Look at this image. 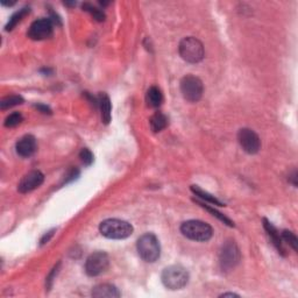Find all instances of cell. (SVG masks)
I'll return each instance as SVG.
<instances>
[{"mask_svg":"<svg viewBox=\"0 0 298 298\" xmlns=\"http://www.w3.org/2000/svg\"><path fill=\"white\" fill-rule=\"evenodd\" d=\"M281 238H282V240H284L287 242L288 245L290 246L291 248L294 249L295 252H297V247H298V239H297V236H296V234H295L294 232H291V231H288V229H284L283 232L281 233Z\"/></svg>","mask_w":298,"mask_h":298,"instance_id":"7402d4cb","label":"cell"},{"mask_svg":"<svg viewBox=\"0 0 298 298\" xmlns=\"http://www.w3.org/2000/svg\"><path fill=\"white\" fill-rule=\"evenodd\" d=\"M98 106L100 108V113H102V120L104 124L108 125L111 121L112 114V106L110 97L106 93H100L98 97Z\"/></svg>","mask_w":298,"mask_h":298,"instance_id":"9a60e30c","label":"cell"},{"mask_svg":"<svg viewBox=\"0 0 298 298\" xmlns=\"http://www.w3.org/2000/svg\"><path fill=\"white\" fill-rule=\"evenodd\" d=\"M191 191H192L195 195L203 200V202L205 203H210L212 204V205H218V206H225V204H223L218 198H216L215 196H212L211 193L206 192V191H204L200 189L199 186H191Z\"/></svg>","mask_w":298,"mask_h":298,"instance_id":"ac0fdd59","label":"cell"},{"mask_svg":"<svg viewBox=\"0 0 298 298\" xmlns=\"http://www.w3.org/2000/svg\"><path fill=\"white\" fill-rule=\"evenodd\" d=\"M290 178H291V180H293L294 186H297V171L296 170H294V173L290 176Z\"/></svg>","mask_w":298,"mask_h":298,"instance_id":"f546056e","label":"cell"},{"mask_svg":"<svg viewBox=\"0 0 298 298\" xmlns=\"http://www.w3.org/2000/svg\"><path fill=\"white\" fill-rule=\"evenodd\" d=\"M22 103H24V98H22L21 96H18V95L7 96L5 97V98H2L1 102H0V109L7 110L13 108V106L20 105Z\"/></svg>","mask_w":298,"mask_h":298,"instance_id":"ffe728a7","label":"cell"},{"mask_svg":"<svg viewBox=\"0 0 298 298\" xmlns=\"http://www.w3.org/2000/svg\"><path fill=\"white\" fill-rule=\"evenodd\" d=\"M263 227L265 229V232H267L268 236L270 238L271 242H273V245L275 246V247H276L278 253H281L282 255H284V252H286V251H284L281 234L278 233L276 227H275V226L270 222H268L267 219H263Z\"/></svg>","mask_w":298,"mask_h":298,"instance_id":"5bb4252c","label":"cell"},{"mask_svg":"<svg viewBox=\"0 0 298 298\" xmlns=\"http://www.w3.org/2000/svg\"><path fill=\"white\" fill-rule=\"evenodd\" d=\"M29 12H31V9H29V7H24V8H21V9H19V11L17 12V13H14V14L12 15L11 17V19H9V21H8V24L6 25V31L7 32H9V31H12L13 28L15 27V26H17L19 22H20L22 19H24L26 15L27 14H29Z\"/></svg>","mask_w":298,"mask_h":298,"instance_id":"d6986e66","label":"cell"},{"mask_svg":"<svg viewBox=\"0 0 298 298\" xmlns=\"http://www.w3.org/2000/svg\"><path fill=\"white\" fill-rule=\"evenodd\" d=\"M44 181V176L41 171L38 170H32L28 174H26L22 180L20 181L18 186L19 192L21 193H27L31 192L41 186Z\"/></svg>","mask_w":298,"mask_h":298,"instance_id":"8fae6325","label":"cell"},{"mask_svg":"<svg viewBox=\"0 0 298 298\" xmlns=\"http://www.w3.org/2000/svg\"><path fill=\"white\" fill-rule=\"evenodd\" d=\"M163 286L170 290H180L189 282V273L182 265H170L161 275Z\"/></svg>","mask_w":298,"mask_h":298,"instance_id":"3957f363","label":"cell"},{"mask_svg":"<svg viewBox=\"0 0 298 298\" xmlns=\"http://www.w3.org/2000/svg\"><path fill=\"white\" fill-rule=\"evenodd\" d=\"M197 203H198L199 205L202 206V207H204V209L207 210V211H209L210 213H212V216L217 217V218H218V219L220 220V222H223L224 224H226V225L231 226V227H233V226H234V223H233L231 219L227 218V217H226V216H224L223 213H220L219 211H217V210H216V209H213V207L209 206L206 203H204V202H198V200H197Z\"/></svg>","mask_w":298,"mask_h":298,"instance_id":"44dd1931","label":"cell"},{"mask_svg":"<svg viewBox=\"0 0 298 298\" xmlns=\"http://www.w3.org/2000/svg\"><path fill=\"white\" fill-rule=\"evenodd\" d=\"M83 9L84 11L89 12L97 21L105 20V14H104V12L102 11V9L95 7V6H92L91 4H87V2H85V4L83 5Z\"/></svg>","mask_w":298,"mask_h":298,"instance_id":"cb8c5ba5","label":"cell"},{"mask_svg":"<svg viewBox=\"0 0 298 298\" xmlns=\"http://www.w3.org/2000/svg\"><path fill=\"white\" fill-rule=\"evenodd\" d=\"M37 109H38L41 112H43V113H51L50 109L48 108V106H44V105H37Z\"/></svg>","mask_w":298,"mask_h":298,"instance_id":"f1b7e54d","label":"cell"},{"mask_svg":"<svg viewBox=\"0 0 298 298\" xmlns=\"http://www.w3.org/2000/svg\"><path fill=\"white\" fill-rule=\"evenodd\" d=\"M54 232H55V229H51V231H49L47 233V234H44L43 235V238L41 239V245H44V244H47L48 241L50 240L51 239V236L54 235Z\"/></svg>","mask_w":298,"mask_h":298,"instance_id":"83f0119b","label":"cell"},{"mask_svg":"<svg viewBox=\"0 0 298 298\" xmlns=\"http://www.w3.org/2000/svg\"><path fill=\"white\" fill-rule=\"evenodd\" d=\"M28 37L34 41H42L53 35V22L50 19L42 18L34 21L28 29Z\"/></svg>","mask_w":298,"mask_h":298,"instance_id":"30bf717a","label":"cell"},{"mask_svg":"<svg viewBox=\"0 0 298 298\" xmlns=\"http://www.w3.org/2000/svg\"><path fill=\"white\" fill-rule=\"evenodd\" d=\"M181 92L187 102L197 103L202 98L204 92L202 80L192 74H186L181 80Z\"/></svg>","mask_w":298,"mask_h":298,"instance_id":"8992f818","label":"cell"},{"mask_svg":"<svg viewBox=\"0 0 298 298\" xmlns=\"http://www.w3.org/2000/svg\"><path fill=\"white\" fill-rule=\"evenodd\" d=\"M80 160L85 166H91L93 162V154L87 148H83L79 153Z\"/></svg>","mask_w":298,"mask_h":298,"instance_id":"d4e9b609","label":"cell"},{"mask_svg":"<svg viewBox=\"0 0 298 298\" xmlns=\"http://www.w3.org/2000/svg\"><path fill=\"white\" fill-rule=\"evenodd\" d=\"M110 259L105 252L92 253L85 262V271L89 276L95 277L103 274L109 268Z\"/></svg>","mask_w":298,"mask_h":298,"instance_id":"ba28073f","label":"cell"},{"mask_svg":"<svg viewBox=\"0 0 298 298\" xmlns=\"http://www.w3.org/2000/svg\"><path fill=\"white\" fill-rule=\"evenodd\" d=\"M181 57L187 63H198L204 58V46L198 38L189 37L183 38L178 47Z\"/></svg>","mask_w":298,"mask_h":298,"instance_id":"5b68a950","label":"cell"},{"mask_svg":"<svg viewBox=\"0 0 298 298\" xmlns=\"http://www.w3.org/2000/svg\"><path fill=\"white\" fill-rule=\"evenodd\" d=\"M146 102L149 108H160L163 103V95H162L161 90L157 86L149 87L147 93H146Z\"/></svg>","mask_w":298,"mask_h":298,"instance_id":"2e32d148","label":"cell"},{"mask_svg":"<svg viewBox=\"0 0 298 298\" xmlns=\"http://www.w3.org/2000/svg\"><path fill=\"white\" fill-rule=\"evenodd\" d=\"M99 231L102 235L113 240H122L128 238L133 233L131 224L120 219H106L100 224Z\"/></svg>","mask_w":298,"mask_h":298,"instance_id":"6da1fadb","label":"cell"},{"mask_svg":"<svg viewBox=\"0 0 298 298\" xmlns=\"http://www.w3.org/2000/svg\"><path fill=\"white\" fill-rule=\"evenodd\" d=\"M240 251L234 241H227L223 245L219 254L220 267L224 271H229L240 261Z\"/></svg>","mask_w":298,"mask_h":298,"instance_id":"52a82bcc","label":"cell"},{"mask_svg":"<svg viewBox=\"0 0 298 298\" xmlns=\"http://www.w3.org/2000/svg\"><path fill=\"white\" fill-rule=\"evenodd\" d=\"M60 265H61V262H58L57 265H55L54 269L51 270V273L49 274V276L47 277V288H48V289H50V288H51V284H53L54 278H55V276H56V275H57L58 269H60Z\"/></svg>","mask_w":298,"mask_h":298,"instance_id":"484cf974","label":"cell"},{"mask_svg":"<svg viewBox=\"0 0 298 298\" xmlns=\"http://www.w3.org/2000/svg\"><path fill=\"white\" fill-rule=\"evenodd\" d=\"M149 124H150L151 131L155 133L161 132L168 126V116L162 112H156L150 118Z\"/></svg>","mask_w":298,"mask_h":298,"instance_id":"e0dca14e","label":"cell"},{"mask_svg":"<svg viewBox=\"0 0 298 298\" xmlns=\"http://www.w3.org/2000/svg\"><path fill=\"white\" fill-rule=\"evenodd\" d=\"M181 232L184 236L193 241L205 242L212 238V227L207 223L200 220H187L181 226Z\"/></svg>","mask_w":298,"mask_h":298,"instance_id":"7a4b0ae2","label":"cell"},{"mask_svg":"<svg viewBox=\"0 0 298 298\" xmlns=\"http://www.w3.org/2000/svg\"><path fill=\"white\" fill-rule=\"evenodd\" d=\"M238 141L241 148L248 154H257L261 148V140L254 131L249 128H241L238 133Z\"/></svg>","mask_w":298,"mask_h":298,"instance_id":"9c48e42d","label":"cell"},{"mask_svg":"<svg viewBox=\"0 0 298 298\" xmlns=\"http://www.w3.org/2000/svg\"><path fill=\"white\" fill-rule=\"evenodd\" d=\"M78 175H79L78 170H77V169H71V170L69 171V174L67 175L66 181H64V182H66V183H69V182H71V181L76 180V178H77V176H78Z\"/></svg>","mask_w":298,"mask_h":298,"instance_id":"4316f807","label":"cell"},{"mask_svg":"<svg viewBox=\"0 0 298 298\" xmlns=\"http://www.w3.org/2000/svg\"><path fill=\"white\" fill-rule=\"evenodd\" d=\"M220 297H239V295L232 294V293H226V294H223Z\"/></svg>","mask_w":298,"mask_h":298,"instance_id":"4dcf8cb0","label":"cell"},{"mask_svg":"<svg viewBox=\"0 0 298 298\" xmlns=\"http://www.w3.org/2000/svg\"><path fill=\"white\" fill-rule=\"evenodd\" d=\"M137 248L142 260L149 262V263H153L160 258V242H158L156 235H154L153 233H146L142 235L138 240Z\"/></svg>","mask_w":298,"mask_h":298,"instance_id":"277c9868","label":"cell"},{"mask_svg":"<svg viewBox=\"0 0 298 298\" xmlns=\"http://www.w3.org/2000/svg\"><path fill=\"white\" fill-rule=\"evenodd\" d=\"M120 295L121 294L118 290V288L108 283L96 286L92 290V296L97 298H118L120 297Z\"/></svg>","mask_w":298,"mask_h":298,"instance_id":"4fadbf2b","label":"cell"},{"mask_svg":"<svg viewBox=\"0 0 298 298\" xmlns=\"http://www.w3.org/2000/svg\"><path fill=\"white\" fill-rule=\"evenodd\" d=\"M24 121V116L21 115V113L19 112H14L12 113V114H9L7 118L5 119V126L8 128H13V127H17L21 124V122Z\"/></svg>","mask_w":298,"mask_h":298,"instance_id":"603a6c76","label":"cell"},{"mask_svg":"<svg viewBox=\"0 0 298 298\" xmlns=\"http://www.w3.org/2000/svg\"><path fill=\"white\" fill-rule=\"evenodd\" d=\"M37 139L33 135H25L15 145L17 153L21 157H31L37 151Z\"/></svg>","mask_w":298,"mask_h":298,"instance_id":"7c38bea8","label":"cell"}]
</instances>
